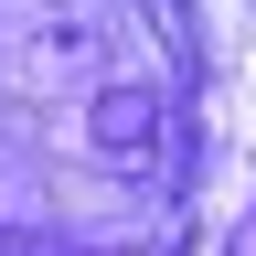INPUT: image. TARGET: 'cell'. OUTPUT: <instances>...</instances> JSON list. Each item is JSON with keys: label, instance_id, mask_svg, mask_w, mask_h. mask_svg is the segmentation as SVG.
Here are the masks:
<instances>
[{"label": "cell", "instance_id": "6da1fadb", "mask_svg": "<svg viewBox=\"0 0 256 256\" xmlns=\"http://www.w3.org/2000/svg\"><path fill=\"white\" fill-rule=\"evenodd\" d=\"M235 256H256V235H246V246H235Z\"/></svg>", "mask_w": 256, "mask_h": 256}]
</instances>
